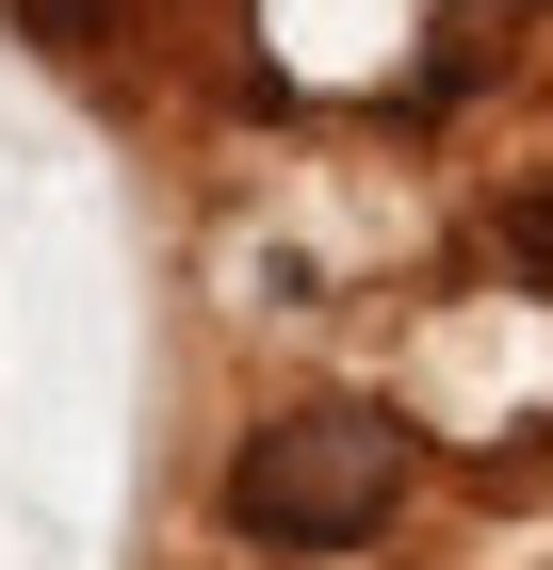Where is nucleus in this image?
<instances>
[{
	"label": "nucleus",
	"mask_w": 553,
	"mask_h": 570,
	"mask_svg": "<svg viewBox=\"0 0 553 570\" xmlns=\"http://www.w3.org/2000/svg\"><path fill=\"white\" fill-rule=\"evenodd\" d=\"M391 505H407V424L358 407V392L277 407V424L228 456V522H245L260 554H358Z\"/></svg>",
	"instance_id": "obj_1"
},
{
	"label": "nucleus",
	"mask_w": 553,
	"mask_h": 570,
	"mask_svg": "<svg viewBox=\"0 0 553 570\" xmlns=\"http://www.w3.org/2000/svg\"><path fill=\"white\" fill-rule=\"evenodd\" d=\"M179 0H0V33H33L49 66H115L130 33H164Z\"/></svg>",
	"instance_id": "obj_2"
},
{
	"label": "nucleus",
	"mask_w": 553,
	"mask_h": 570,
	"mask_svg": "<svg viewBox=\"0 0 553 570\" xmlns=\"http://www.w3.org/2000/svg\"><path fill=\"white\" fill-rule=\"evenodd\" d=\"M505 245H521V277H553V196H537V213H505Z\"/></svg>",
	"instance_id": "obj_3"
}]
</instances>
